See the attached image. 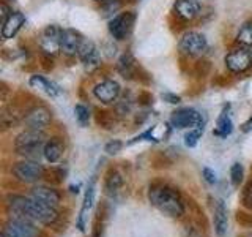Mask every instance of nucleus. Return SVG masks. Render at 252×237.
Segmentation results:
<instances>
[{
  "instance_id": "f257e3e1",
  "label": "nucleus",
  "mask_w": 252,
  "mask_h": 237,
  "mask_svg": "<svg viewBox=\"0 0 252 237\" xmlns=\"http://www.w3.org/2000/svg\"><path fill=\"white\" fill-rule=\"evenodd\" d=\"M148 199L152 205L172 218L185 215V202L180 192L167 184H153L148 190Z\"/></svg>"
},
{
  "instance_id": "4468645a",
  "label": "nucleus",
  "mask_w": 252,
  "mask_h": 237,
  "mask_svg": "<svg viewBox=\"0 0 252 237\" xmlns=\"http://www.w3.org/2000/svg\"><path fill=\"white\" fill-rule=\"evenodd\" d=\"M85 37L74 29H63L62 41H60V52L66 57H74L79 54V49L84 43Z\"/></svg>"
},
{
  "instance_id": "9b49d317",
  "label": "nucleus",
  "mask_w": 252,
  "mask_h": 237,
  "mask_svg": "<svg viewBox=\"0 0 252 237\" xmlns=\"http://www.w3.org/2000/svg\"><path fill=\"white\" fill-rule=\"evenodd\" d=\"M93 95L102 105H115L122 95V85L115 79H102L93 87Z\"/></svg>"
},
{
  "instance_id": "393cba45",
  "label": "nucleus",
  "mask_w": 252,
  "mask_h": 237,
  "mask_svg": "<svg viewBox=\"0 0 252 237\" xmlns=\"http://www.w3.org/2000/svg\"><path fill=\"white\" fill-rule=\"evenodd\" d=\"M232 131H233V122H232V118H230V116L225 113V111H222V114L218 117L215 134H216V136H220V138H225Z\"/></svg>"
},
{
  "instance_id": "a211bd4d",
  "label": "nucleus",
  "mask_w": 252,
  "mask_h": 237,
  "mask_svg": "<svg viewBox=\"0 0 252 237\" xmlns=\"http://www.w3.org/2000/svg\"><path fill=\"white\" fill-rule=\"evenodd\" d=\"M24 24H26V14L21 13V11H13L10 18L2 24V30H0L2 38L3 40L14 38L19 34V30L22 29Z\"/></svg>"
},
{
  "instance_id": "ddd939ff",
  "label": "nucleus",
  "mask_w": 252,
  "mask_h": 237,
  "mask_svg": "<svg viewBox=\"0 0 252 237\" xmlns=\"http://www.w3.org/2000/svg\"><path fill=\"white\" fill-rule=\"evenodd\" d=\"M77 57H79V60H81L85 71H89V73H93V71H96L101 67V60H102L101 52L98 49V46L89 38L84 40L81 49H79Z\"/></svg>"
},
{
  "instance_id": "a878e982",
  "label": "nucleus",
  "mask_w": 252,
  "mask_h": 237,
  "mask_svg": "<svg viewBox=\"0 0 252 237\" xmlns=\"http://www.w3.org/2000/svg\"><path fill=\"white\" fill-rule=\"evenodd\" d=\"M94 120L101 126V128L110 130L115 125L117 118H115V113H110V111H101L98 109L96 114H94Z\"/></svg>"
},
{
  "instance_id": "c9c22d12",
  "label": "nucleus",
  "mask_w": 252,
  "mask_h": 237,
  "mask_svg": "<svg viewBox=\"0 0 252 237\" xmlns=\"http://www.w3.org/2000/svg\"><path fill=\"white\" fill-rule=\"evenodd\" d=\"M162 98L167 101V103H170V105H178V103L181 101V98L178 97V95H175V93H164L162 95Z\"/></svg>"
},
{
  "instance_id": "7c9ffc66",
  "label": "nucleus",
  "mask_w": 252,
  "mask_h": 237,
  "mask_svg": "<svg viewBox=\"0 0 252 237\" xmlns=\"http://www.w3.org/2000/svg\"><path fill=\"white\" fill-rule=\"evenodd\" d=\"M241 204L244 209L252 210V182L246 184V187L241 192Z\"/></svg>"
},
{
  "instance_id": "6e6552de",
  "label": "nucleus",
  "mask_w": 252,
  "mask_h": 237,
  "mask_svg": "<svg viewBox=\"0 0 252 237\" xmlns=\"http://www.w3.org/2000/svg\"><path fill=\"white\" fill-rule=\"evenodd\" d=\"M225 67L233 75H241L248 71L252 67V52L248 47H235V49L228 51L225 55Z\"/></svg>"
},
{
  "instance_id": "dca6fc26",
  "label": "nucleus",
  "mask_w": 252,
  "mask_h": 237,
  "mask_svg": "<svg viewBox=\"0 0 252 237\" xmlns=\"http://www.w3.org/2000/svg\"><path fill=\"white\" fill-rule=\"evenodd\" d=\"M202 13V5L199 0H175L173 14L181 21H192Z\"/></svg>"
},
{
  "instance_id": "4c0bfd02",
  "label": "nucleus",
  "mask_w": 252,
  "mask_h": 237,
  "mask_svg": "<svg viewBox=\"0 0 252 237\" xmlns=\"http://www.w3.org/2000/svg\"><path fill=\"white\" fill-rule=\"evenodd\" d=\"M241 131H243V133H249V131H252V116L241 125Z\"/></svg>"
},
{
  "instance_id": "f704fd0d",
  "label": "nucleus",
  "mask_w": 252,
  "mask_h": 237,
  "mask_svg": "<svg viewBox=\"0 0 252 237\" xmlns=\"http://www.w3.org/2000/svg\"><path fill=\"white\" fill-rule=\"evenodd\" d=\"M202 174H203V177H205V180L208 182L210 185H213V184H216V174H215V171H211L210 168H203V171H202Z\"/></svg>"
},
{
  "instance_id": "39448f33",
  "label": "nucleus",
  "mask_w": 252,
  "mask_h": 237,
  "mask_svg": "<svg viewBox=\"0 0 252 237\" xmlns=\"http://www.w3.org/2000/svg\"><path fill=\"white\" fill-rule=\"evenodd\" d=\"M44 168L36 160H21L13 164L11 174L16 180L22 182V184H36L39 179L44 177Z\"/></svg>"
},
{
  "instance_id": "bb28decb",
  "label": "nucleus",
  "mask_w": 252,
  "mask_h": 237,
  "mask_svg": "<svg viewBox=\"0 0 252 237\" xmlns=\"http://www.w3.org/2000/svg\"><path fill=\"white\" fill-rule=\"evenodd\" d=\"M74 116H76V120H77V123L81 125L82 128H85V126L89 125V122H90V117H92L89 106L82 105V103H77V105L74 106Z\"/></svg>"
},
{
  "instance_id": "1a4fd4ad",
  "label": "nucleus",
  "mask_w": 252,
  "mask_h": 237,
  "mask_svg": "<svg viewBox=\"0 0 252 237\" xmlns=\"http://www.w3.org/2000/svg\"><path fill=\"white\" fill-rule=\"evenodd\" d=\"M205 120L202 118V114L194 108H180L173 111L170 116V125L177 130L185 128H195V126L203 125Z\"/></svg>"
},
{
  "instance_id": "5701e85b",
  "label": "nucleus",
  "mask_w": 252,
  "mask_h": 237,
  "mask_svg": "<svg viewBox=\"0 0 252 237\" xmlns=\"http://www.w3.org/2000/svg\"><path fill=\"white\" fill-rule=\"evenodd\" d=\"M93 198H94V184L93 180L89 184V188H87L85 192V198H84V204H82V209H81V213H79V220H77V228L84 231L85 229V220H87V212L92 207L93 204Z\"/></svg>"
},
{
  "instance_id": "423d86ee",
  "label": "nucleus",
  "mask_w": 252,
  "mask_h": 237,
  "mask_svg": "<svg viewBox=\"0 0 252 237\" xmlns=\"http://www.w3.org/2000/svg\"><path fill=\"white\" fill-rule=\"evenodd\" d=\"M178 49L186 57H200L208 49V41L205 35L195 30H189L181 35L178 41Z\"/></svg>"
},
{
  "instance_id": "72a5a7b5",
  "label": "nucleus",
  "mask_w": 252,
  "mask_h": 237,
  "mask_svg": "<svg viewBox=\"0 0 252 237\" xmlns=\"http://www.w3.org/2000/svg\"><path fill=\"white\" fill-rule=\"evenodd\" d=\"M11 13H13L11 6H8V5H6V2L3 0V2L0 3V16H2V24H3L8 18H10Z\"/></svg>"
},
{
  "instance_id": "473e14b6",
  "label": "nucleus",
  "mask_w": 252,
  "mask_h": 237,
  "mask_svg": "<svg viewBox=\"0 0 252 237\" xmlns=\"http://www.w3.org/2000/svg\"><path fill=\"white\" fill-rule=\"evenodd\" d=\"M123 149V142L120 141V139H112V141H109L107 144H106V147H104V150L109 154V155H115V154H118L120 150Z\"/></svg>"
},
{
  "instance_id": "58836bf2",
  "label": "nucleus",
  "mask_w": 252,
  "mask_h": 237,
  "mask_svg": "<svg viewBox=\"0 0 252 237\" xmlns=\"http://www.w3.org/2000/svg\"><path fill=\"white\" fill-rule=\"evenodd\" d=\"M94 2H101V3H104V2H107V0H94Z\"/></svg>"
},
{
  "instance_id": "7ed1b4c3",
  "label": "nucleus",
  "mask_w": 252,
  "mask_h": 237,
  "mask_svg": "<svg viewBox=\"0 0 252 237\" xmlns=\"http://www.w3.org/2000/svg\"><path fill=\"white\" fill-rule=\"evenodd\" d=\"M136 18H137L136 11H122L112 16L109 21V34L112 35V38L117 40V41L128 40L134 30Z\"/></svg>"
},
{
  "instance_id": "b1692460",
  "label": "nucleus",
  "mask_w": 252,
  "mask_h": 237,
  "mask_svg": "<svg viewBox=\"0 0 252 237\" xmlns=\"http://www.w3.org/2000/svg\"><path fill=\"white\" fill-rule=\"evenodd\" d=\"M235 41L241 47H252V21H246L240 27L238 34H236Z\"/></svg>"
},
{
  "instance_id": "f03ea898",
  "label": "nucleus",
  "mask_w": 252,
  "mask_h": 237,
  "mask_svg": "<svg viewBox=\"0 0 252 237\" xmlns=\"http://www.w3.org/2000/svg\"><path fill=\"white\" fill-rule=\"evenodd\" d=\"M46 144L44 131L26 128L21 131L14 139V150L16 154L27 158V160L39 161V157H43V149Z\"/></svg>"
},
{
  "instance_id": "cd10ccee",
  "label": "nucleus",
  "mask_w": 252,
  "mask_h": 237,
  "mask_svg": "<svg viewBox=\"0 0 252 237\" xmlns=\"http://www.w3.org/2000/svg\"><path fill=\"white\" fill-rule=\"evenodd\" d=\"M202 134H203V125L191 128L185 136V144L188 147H195L197 144H199V141L202 139Z\"/></svg>"
},
{
  "instance_id": "6ab92c4d",
  "label": "nucleus",
  "mask_w": 252,
  "mask_h": 237,
  "mask_svg": "<svg viewBox=\"0 0 252 237\" xmlns=\"http://www.w3.org/2000/svg\"><path fill=\"white\" fill-rule=\"evenodd\" d=\"M63 152H65V144H63L62 138L54 136V138L46 141L44 149H43V157H44V160L47 163L54 164V163H57L60 160Z\"/></svg>"
},
{
  "instance_id": "f3484780",
  "label": "nucleus",
  "mask_w": 252,
  "mask_h": 237,
  "mask_svg": "<svg viewBox=\"0 0 252 237\" xmlns=\"http://www.w3.org/2000/svg\"><path fill=\"white\" fill-rule=\"evenodd\" d=\"M117 71L125 79H139L137 75L140 71V67L137 60L132 57V54L125 52L117 60Z\"/></svg>"
},
{
  "instance_id": "f8f14e48",
  "label": "nucleus",
  "mask_w": 252,
  "mask_h": 237,
  "mask_svg": "<svg viewBox=\"0 0 252 237\" xmlns=\"http://www.w3.org/2000/svg\"><path fill=\"white\" fill-rule=\"evenodd\" d=\"M52 122V113L46 106H32L26 116H24V125L26 128L44 131Z\"/></svg>"
},
{
  "instance_id": "0eeeda50",
  "label": "nucleus",
  "mask_w": 252,
  "mask_h": 237,
  "mask_svg": "<svg viewBox=\"0 0 252 237\" xmlns=\"http://www.w3.org/2000/svg\"><path fill=\"white\" fill-rule=\"evenodd\" d=\"M2 237H39L36 223L30 220L8 218L2 226Z\"/></svg>"
},
{
  "instance_id": "e433bc0d",
  "label": "nucleus",
  "mask_w": 252,
  "mask_h": 237,
  "mask_svg": "<svg viewBox=\"0 0 252 237\" xmlns=\"http://www.w3.org/2000/svg\"><path fill=\"white\" fill-rule=\"evenodd\" d=\"M139 103H140V105H150V103H152L153 101V97H152V95H150V93H147V92H142L140 95H139Z\"/></svg>"
},
{
  "instance_id": "9d476101",
  "label": "nucleus",
  "mask_w": 252,
  "mask_h": 237,
  "mask_svg": "<svg viewBox=\"0 0 252 237\" xmlns=\"http://www.w3.org/2000/svg\"><path fill=\"white\" fill-rule=\"evenodd\" d=\"M62 32H63V29H60L59 26H55V24L46 26L41 30V34H39V38H38L41 54H46V55H51V57H54L55 54L60 52Z\"/></svg>"
},
{
  "instance_id": "2eb2a0df",
  "label": "nucleus",
  "mask_w": 252,
  "mask_h": 237,
  "mask_svg": "<svg viewBox=\"0 0 252 237\" xmlns=\"http://www.w3.org/2000/svg\"><path fill=\"white\" fill-rule=\"evenodd\" d=\"M32 199H35L41 204H46V205H51V207H55L57 209L60 205V201H62V196L60 193L57 192L55 188L52 187H47V185H36L30 190V195H29Z\"/></svg>"
},
{
  "instance_id": "c85d7f7f",
  "label": "nucleus",
  "mask_w": 252,
  "mask_h": 237,
  "mask_svg": "<svg viewBox=\"0 0 252 237\" xmlns=\"http://www.w3.org/2000/svg\"><path fill=\"white\" fill-rule=\"evenodd\" d=\"M132 109V100L129 97H123L122 100L118 98L115 103V114L117 116H128Z\"/></svg>"
},
{
  "instance_id": "4be33fe9",
  "label": "nucleus",
  "mask_w": 252,
  "mask_h": 237,
  "mask_svg": "<svg viewBox=\"0 0 252 237\" xmlns=\"http://www.w3.org/2000/svg\"><path fill=\"white\" fill-rule=\"evenodd\" d=\"M123 187V176L117 169H109L104 177V193L107 196H114Z\"/></svg>"
},
{
  "instance_id": "20e7f679",
  "label": "nucleus",
  "mask_w": 252,
  "mask_h": 237,
  "mask_svg": "<svg viewBox=\"0 0 252 237\" xmlns=\"http://www.w3.org/2000/svg\"><path fill=\"white\" fill-rule=\"evenodd\" d=\"M26 218L33 221V223L51 226L59 220V210L55 207H51V205H46L32 199L29 196V201L26 205Z\"/></svg>"
},
{
  "instance_id": "aec40b11",
  "label": "nucleus",
  "mask_w": 252,
  "mask_h": 237,
  "mask_svg": "<svg viewBox=\"0 0 252 237\" xmlns=\"http://www.w3.org/2000/svg\"><path fill=\"white\" fill-rule=\"evenodd\" d=\"M29 84H30V87L44 92L46 95H49V97H57V95H60V92H62V89L54 81H51V79H47L46 76H41V75L30 76Z\"/></svg>"
},
{
  "instance_id": "412c9836",
  "label": "nucleus",
  "mask_w": 252,
  "mask_h": 237,
  "mask_svg": "<svg viewBox=\"0 0 252 237\" xmlns=\"http://www.w3.org/2000/svg\"><path fill=\"white\" fill-rule=\"evenodd\" d=\"M228 228V218H227V209L224 201H218L215 207V233L218 237H224L227 234Z\"/></svg>"
},
{
  "instance_id": "c756f323",
  "label": "nucleus",
  "mask_w": 252,
  "mask_h": 237,
  "mask_svg": "<svg viewBox=\"0 0 252 237\" xmlns=\"http://www.w3.org/2000/svg\"><path fill=\"white\" fill-rule=\"evenodd\" d=\"M243 177H244V169L240 163H233L230 168V180L233 187H240L243 184Z\"/></svg>"
},
{
  "instance_id": "2f4dec72",
  "label": "nucleus",
  "mask_w": 252,
  "mask_h": 237,
  "mask_svg": "<svg viewBox=\"0 0 252 237\" xmlns=\"http://www.w3.org/2000/svg\"><path fill=\"white\" fill-rule=\"evenodd\" d=\"M44 177H47V180L52 184H60L63 180V171L59 168H51L49 171H44Z\"/></svg>"
}]
</instances>
